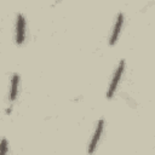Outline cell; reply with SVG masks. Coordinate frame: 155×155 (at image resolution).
Masks as SVG:
<instances>
[{
	"label": "cell",
	"mask_w": 155,
	"mask_h": 155,
	"mask_svg": "<svg viewBox=\"0 0 155 155\" xmlns=\"http://www.w3.org/2000/svg\"><path fill=\"white\" fill-rule=\"evenodd\" d=\"M18 81L19 78L17 74H13L12 76V82H11V92H10V101H15L17 96V90H18Z\"/></svg>",
	"instance_id": "5b68a950"
},
{
	"label": "cell",
	"mask_w": 155,
	"mask_h": 155,
	"mask_svg": "<svg viewBox=\"0 0 155 155\" xmlns=\"http://www.w3.org/2000/svg\"><path fill=\"white\" fill-rule=\"evenodd\" d=\"M124 68H125V61H121L120 64H119V67L116 68V71H115V74H114L113 80H111L110 87H109L108 93H107V98H111V97H113V94H114V92H115V90H116V86H117V84H119V81H120V78H121V75H122Z\"/></svg>",
	"instance_id": "6da1fadb"
},
{
	"label": "cell",
	"mask_w": 155,
	"mask_h": 155,
	"mask_svg": "<svg viewBox=\"0 0 155 155\" xmlns=\"http://www.w3.org/2000/svg\"><path fill=\"white\" fill-rule=\"evenodd\" d=\"M25 21H24V17L23 15L18 13L17 15V25H16V42L18 45L23 44L24 41V35H25Z\"/></svg>",
	"instance_id": "7a4b0ae2"
},
{
	"label": "cell",
	"mask_w": 155,
	"mask_h": 155,
	"mask_svg": "<svg viewBox=\"0 0 155 155\" xmlns=\"http://www.w3.org/2000/svg\"><path fill=\"white\" fill-rule=\"evenodd\" d=\"M122 22H124V15L122 13H119L117 18H116V22H115V25H114V29H113V34H111V38H110V45H115L116 40H117V36H119V33H120V29H121V25H122Z\"/></svg>",
	"instance_id": "277c9868"
},
{
	"label": "cell",
	"mask_w": 155,
	"mask_h": 155,
	"mask_svg": "<svg viewBox=\"0 0 155 155\" xmlns=\"http://www.w3.org/2000/svg\"><path fill=\"white\" fill-rule=\"evenodd\" d=\"M103 125H104V121L103 120H99L98 124H97V127H96V131H94V134L92 137V140L90 143V147H88V153L92 154L97 147V143L101 138V134H102V131H103Z\"/></svg>",
	"instance_id": "3957f363"
},
{
	"label": "cell",
	"mask_w": 155,
	"mask_h": 155,
	"mask_svg": "<svg viewBox=\"0 0 155 155\" xmlns=\"http://www.w3.org/2000/svg\"><path fill=\"white\" fill-rule=\"evenodd\" d=\"M7 153V140L2 139L0 142V155H6Z\"/></svg>",
	"instance_id": "8992f818"
}]
</instances>
